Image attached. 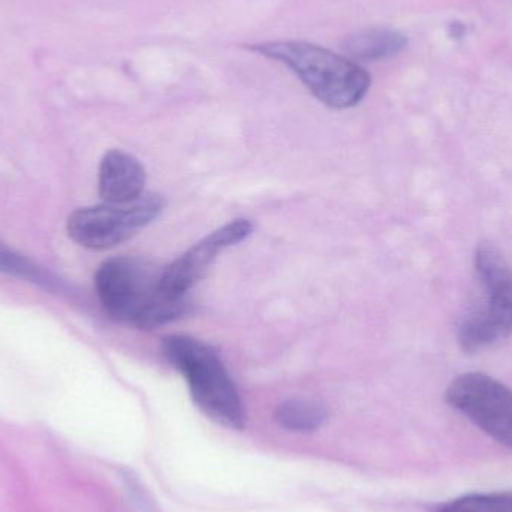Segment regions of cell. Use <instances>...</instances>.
Returning <instances> with one entry per match:
<instances>
[{
    "label": "cell",
    "mask_w": 512,
    "mask_h": 512,
    "mask_svg": "<svg viewBox=\"0 0 512 512\" xmlns=\"http://www.w3.org/2000/svg\"><path fill=\"white\" fill-rule=\"evenodd\" d=\"M474 264L484 297L459 327V343L468 354L483 351L512 334L510 262L495 245L483 242L475 249Z\"/></svg>",
    "instance_id": "277c9868"
},
{
    "label": "cell",
    "mask_w": 512,
    "mask_h": 512,
    "mask_svg": "<svg viewBox=\"0 0 512 512\" xmlns=\"http://www.w3.org/2000/svg\"><path fill=\"white\" fill-rule=\"evenodd\" d=\"M164 207V198L156 194L141 195L131 203L86 207L69 216L68 234L83 248L107 251L152 224Z\"/></svg>",
    "instance_id": "5b68a950"
},
{
    "label": "cell",
    "mask_w": 512,
    "mask_h": 512,
    "mask_svg": "<svg viewBox=\"0 0 512 512\" xmlns=\"http://www.w3.org/2000/svg\"><path fill=\"white\" fill-rule=\"evenodd\" d=\"M276 420L289 432H315L327 420V411L315 400L291 399L277 406Z\"/></svg>",
    "instance_id": "30bf717a"
},
{
    "label": "cell",
    "mask_w": 512,
    "mask_h": 512,
    "mask_svg": "<svg viewBox=\"0 0 512 512\" xmlns=\"http://www.w3.org/2000/svg\"><path fill=\"white\" fill-rule=\"evenodd\" d=\"M447 402L498 444L512 450V390L492 376L471 372L448 387Z\"/></svg>",
    "instance_id": "8992f818"
},
{
    "label": "cell",
    "mask_w": 512,
    "mask_h": 512,
    "mask_svg": "<svg viewBox=\"0 0 512 512\" xmlns=\"http://www.w3.org/2000/svg\"><path fill=\"white\" fill-rule=\"evenodd\" d=\"M249 48L285 63L316 99L336 110L360 104L372 83L370 75L358 63L310 42L270 41Z\"/></svg>",
    "instance_id": "7a4b0ae2"
},
{
    "label": "cell",
    "mask_w": 512,
    "mask_h": 512,
    "mask_svg": "<svg viewBox=\"0 0 512 512\" xmlns=\"http://www.w3.org/2000/svg\"><path fill=\"white\" fill-rule=\"evenodd\" d=\"M252 231L254 225L248 219H236L213 231L206 239L192 246L186 254L164 267V288L176 297H186L189 289L207 273L218 255L224 249L248 239Z\"/></svg>",
    "instance_id": "52a82bcc"
},
{
    "label": "cell",
    "mask_w": 512,
    "mask_h": 512,
    "mask_svg": "<svg viewBox=\"0 0 512 512\" xmlns=\"http://www.w3.org/2000/svg\"><path fill=\"white\" fill-rule=\"evenodd\" d=\"M0 271L9 276L20 277V279L29 280L38 285L48 286V288L54 285L50 274L45 273L41 267L2 243H0Z\"/></svg>",
    "instance_id": "7c38bea8"
},
{
    "label": "cell",
    "mask_w": 512,
    "mask_h": 512,
    "mask_svg": "<svg viewBox=\"0 0 512 512\" xmlns=\"http://www.w3.org/2000/svg\"><path fill=\"white\" fill-rule=\"evenodd\" d=\"M406 45L408 39L403 33L387 27H370L346 36L342 50L352 62H376L397 56Z\"/></svg>",
    "instance_id": "9c48e42d"
},
{
    "label": "cell",
    "mask_w": 512,
    "mask_h": 512,
    "mask_svg": "<svg viewBox=\"0 0 512 512\" xmlns=\"http://www.w3.org/2000/svg\"><path fill=\"white\" fill-rule=\"evenodd\" d=\"M435 512H512V493H475L439 505Z\"/></svg>",
    "instance_id": "8fae6325"
},
{
    "label": "cell",
    "mask_w": 512,
    "mask_h": 512,
    "mask_svg": "<svg viewBox=\"0 0 512 512\" xmlns=\"http://www.w3.org/2000/svg\"><path fill=\"white\" fill-rule=\"evenodd\" d=\"M146 170L122 150L105 153L99 167V195L108 204H125L144 195Z\"/></svg>",
    "instance_id": "ba28073f"
},
{
    "label": "cell",
    "mask_w": 512,
    "mask_h": 512,
    "mask_svg": "<svg viewBox=\"0 0 512 512\" xmlns=\"http://www.w3.org/2000/svg\"><path fill=\"white\" fill-rule=\"evenodd\" d=\"M162 273L164 267L141 256L105 261L96 271L95 285L107 315L141 330H153L186 315L188 300L164 288Z\"/></svg>",
    "instance_id": "6da1fadb"
},
{
    "label": "cell",
    "mask_w": 512,
    "mask_h": 512,
    "mask_svg": "<svg viewBox=\"0 0 512 512\" xmlns=\"http://www.w3.org/2000/svg\"><path fill=\"white\" fill-rule=\"evenodd\" d=\"M162 351L185 376L192 399L207 417L230 429L245 426L239 391L212 346L195 337L174 334L162 340Z\"/></svg>",
    "instance_id": "3957f363"
}]
</instances>
